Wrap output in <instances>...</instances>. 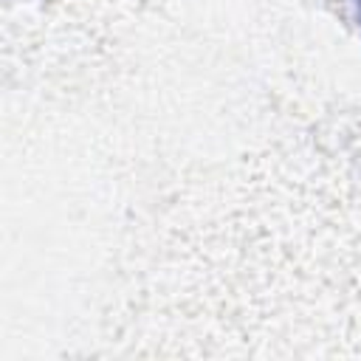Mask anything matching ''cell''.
Masks as SVG:
<instances>
[{
  "instance_id": "obj_1",
  "label": "cell",
  "mask_w": 361,
  "mask_h": 361,
  "mask_svg": "<svg viewBox=\"0 0 361 361\" xmlns=\"http://www.w3.org/2000/svg\"><path fill=\"white\" fill-rule=\"evenodd\" d=\"M355 3V11H358V23H361V0H353Z\"/></svg>"
}]
</instances>
